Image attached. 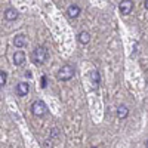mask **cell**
I'll return each mask as SVG.
<instances>
[{
    "mask_svg": "<svg viewBox=\"0 0 148 148\" xmlns=\"http://www.w3.org/2000/svg\"><path fill=\"white\" fill-rule=\"evenodd\" d=\"M47 58H49V52H47V49L45 46H37L33 51V53H31V61L37 67L43 65L47 61Z\"/></svg>",
    "mask_w": 148,
    "mask_h": 148,
    "instance_id": "obj_1",
    "label": "cell"
},
{
    "mask_svg": "<svg viewBox=\"0 0 148 148\" xmlns=\"http://www.w3.org/2000/svg\"><path fill=\"white\" fill-rule=\"evenodd\" d=\"M31 113L36 116V117H43L47 114V105L45 104V101L42 99H37L31 104Z\"/></svg>",
    "mask_w": 148,
    "mask_h": 148,
    "instance_id": "obj_2",
    "label": "cell"
},
{
    "mask_svg": "<svg viewBox=\"0 0 148 148\" xmlns=\"http://www.w3.org/2000/svg\"><path fill=\"white\" fill-rule=\"evenodd\" d=\"M73 77H74V68L70 64H65L59 68V71H58V79L59 80L67 82V80H71Z\"/></svg>",
    "mask_w": 148,
    "mask_h": 148,
    "instance_id": "obj_3",
    "label": "cell"
},
{
    "mask_svg": "<svg viewBox=\"0 0 148 148\" xmlns=\"http://www.w3.org/2000/svg\"><path fill=\"white\" fill-rule=\"evenodd\" d=\"M15 92L18 96H27V93L30 92V84L25 83V82H21L16 84V88H15Z\"/></svg>",
    "mask_w": 148,
    "mask_h": 148,
    "instance_id": "obj_4",
    "label": "cell"
},
{
    "mask_svg": "<svg viewBox=\"0 0 148 148\" xmlns=\"http://www.w3.org/2000/svg\"><path fill=\"white\" fill-rule=\"evenodd\" d=\"M119 8H120V12L123 15H129L132 12V8H133V2H130V0H123V2H120Z\"/></svg>",
    "mask_w": 148,
    "mask_h": 148,
    "instance_id": "obj_5",
    "label": "cell"
},
{
    "mask_svg": "<svg viewBox=\"0 0 148 148\" xmlns=\"http://www.w3.org/2000/svg\"><path fill=\"white\" fill-rule=\"evenodd\" d=\"M80 12H82L80 6H77V5H70L68 9H67V15H68L70 18H77V16L80 15Z\"/></svg>",
    "mask_w": 148,
    "mask_h": 148,
    "instance_id": "obj_6",
    "label": "cell"
},
{
    "mask_svg": "<svg viewBox=\"0 0 148 148\" xmlns=\"http://www.w3.org/2000/svg\"><path fill=\"white\" fill-rule=\"evenodd\" d=\"M24 62H25V53H24L22 51H16L14 53V64L15 65H22Z\"/></svg>",
    "mask_w": 148,
    "mask_h": 148,
    "instance_id": "obj_7",
    "label": "cell"
},
{
    "mask_svg": "<svg viewBox=\"0 0 148 148\" xmlns=\"http://www.w3.org/2000/svg\"><path fill=\"white\" fill-rule=\"evenodd\" d=\"M16 18H18V12L14 8H9L5 10V19L6 21H15Z\"/></svg>",
    "mask_w": 148,
    "mask_h": 148,
    "instance_id": "obj_8",
    "label": "cell"
},
{
    "mask_svg": "<svg viewBox=\"0 0 148 148\" xmlns=\"http://www.w3.org/2000/svg\"><path fill=\"white\" fill-rule=\"evenodd\" d=\"M14 45L15 47H24L27 45V39H25V36L24 34H18L15 36V39H14Z\"/></svg>",
    "mask_w": 148,
    "mask_h": 148,
    "instance_id": "obj_9",
    "label": "cell"
},
{
    "mask_svg": "<svg viewBox=\"0 0 148 148\" xmlns=\"http://www.w3.org/2000/svg\"><path fill=\"white\" fill-rule=\"evenodd\" d=\"M129 116V108L126 105H120L117 108V117L119 119H126Z\"/></svg>",
    "mask_w": 148,
    "mask_h": 148,
    "instance_id": "obj_10",
    "label": "cell"
},
{
    "mask_svg": "<svg viewBox=\"0 0 148 148\" xmlns=\"http://www.w3.org/2000/svg\"><path fill=\"white\" fill-rule=\"evenodd\" d=\"M90 80H92L93 88H98V86H99V82H101L99 73H98V71H92V73H90Z\"/></svg>",
    "mask_w": 148,
    "mask_h": 148,
    "instance_id": "obj_11",
    "label": "cell"
},
{
    "mask_svg": "<svg viewBox=\"0 0 148 148\" xmlns=\"http://www.w3.org/2000/svg\"><path fill=\"white\" fill-rule=\"evenodd\" d=\"M79 42H80L82 45L89 43V42H90V34H89L88 31H82V33L79 34Z\"/></svg>",
    "mask_w": 148,
    "mask_h": 148,
    "instance_id": "obj_12",
    "label": "cell"
},
{
    "mask_svg": "<svg viewBox=\"0 0 148 148\" xmlns=\"http://www.w3.org/2000/svg\"><path fill=\"white\" fill-rule=\"evenodd\" d=\"M6 80H8V74L5 71H0V88H3L6 84Z\"/></svg>",
    "mask_w": 148,
    "mask_h": 148,
    "instance_id": "obj_13",
    "label": "cell"
},
{
    "mask_svg": "<svg viewBox=\"0 0 148 148\" xmlns=\"http://www.w3.org/2000/svg\"><path fill=\"white\" fill-rule=\"evenodd\" d=\"M46 86H47V77L43 76L42 77V88H46Z\"/></svg>",
    "mask_w": 148,
    "mask_h": 148,
    "instance_id": "obj_14",
    "label": "cell"
},
{
    "mask_svg": "<svg viewBox=\"0 0 148 148\" xmlns=\"http://www.w3.org/2000/svg\"><path fill=\"white\" fill-rule=\"evenodd\" d=\"M25 77H28V79L31 77V71H25Z\"/></svg>",
    "mask_w": 148,
    "mask_h": 148,
    "instance_id": "obj_15",
    "label": "cell"
},
{
    "mask_svg": "<svg viewBox=\"0 0 148 148\" xmlns=\"http://www.w3.org/2000/svg\"><path fill=\"white\" fill-rule=\"evenodd\" d=\"M92 148H98V147H92Z\"/></svg>",
    "mask_w": 148,
    "mask_h": 148,
    "instance_id": "obj_16",
    "label": "cell"
}]
</instances>
